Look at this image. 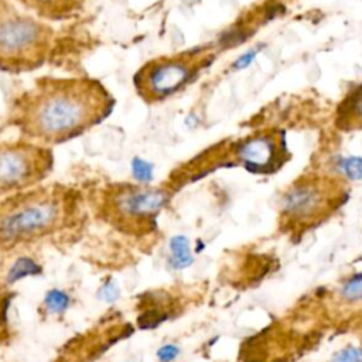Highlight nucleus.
<instances>
[{
  "label": "nucleus",
  "mask_w": 362,
  "mask_h": 362,
  "mask_svg": "<svg viewBox=\"0 0 362 362\" xmlns=\"http://www.w3.org/2000/svg\"><path fill=\"white\" fill-rule=\"evenodd\" d=\"M54 168L51 147L0 139V198L41 184Z\"/></svg>",
  "instance_id": "obj_6"
},
{
  "label": "nucleus",
  "mask_w": 362,
  "mask_h": 362,
  "mask_svg": "<svg viewBox=\"0 0 362 362\" xmlns=\"http://www.w3.org/2000/svg\"><path fill=\"white\" fill-rule=\"evenodd\" d=\"M69 305V297L59 291V290H51L42 303V307L48 311V313H62L68 308Z\"/></svg>",
  "instance_id": "obj_11"
},
{
  "label": "nucleus",
  "mask_w": 362,
  "mask_h": 362,
  "mask_svg": "<svg viewBox=\"0 0 362 362\" xmlns=\"http://www.w3.org/2000/svg\"><path fill=\"white\" fill-rule=\"evenodd\" d=\"M321 192L313 185L294 187L284 197V209L294 218H308L314 215L321 208Z\"/></svg>",
  "instance_id": "obj_8"
},
{
  "label": "nucleus",
  "mask_w": 362,
  "mask_h": 362,
  "mask_svg": "<svg viewBox=\"0 0 362 362\" xmlns=\"http://www.w3.org/2000/svg\"><path fill=\"white\" fill-rule=\"evenodd\" d=\"M174 189L164 185L116 182L93 198L98 218L126 235L144 236L156 229L157 215L170 202Z\"/></svg>",
  "instance_id": "obj_4"
},
{
  "label": "nucleus",
  "mask_w": 362,
  "mask_h": 362,
  "mask_svg": "<svg viewBox=\"0 0 362 362\" xmlns=\"http://www.w3.org/2000/svg\"><path fill=\"white\" fill-rule=\"evenodd\" d=\"M256 52H257V49H250L249 52H246L245 55H242V57L236 61L235 66H238V68H245V66H247V65L253 61Z\"/></svg>",
  "instance_id": "obj_17"
},
{
  "label": "nucleus",
  "mask_w": 362,
  "mask_h": 362,
  "mask_svg": "<svg viewBox=\"0 0 362 362\" xmlns=\"http://www.w3.org/2000/svg\"><path fill=\"white\" fill-rule=\"evenodd\" d=\"M85 218L78 191L35 185L0 198V250H13L79 230Z\"/></svg>",
  "instance_id": "obj_2"
},
{
  "label": "nucleus",
  "mask_w": 362,
  "mask_h": 362,
  "mask_svg": "<svg viewBox=\"0 0 362 362\" xmlns=\"http://www.w3.org/2000/svg\"><path fill=\"white\" fill-rule=\"evenodd\" d=\"M342 297L348 301H359L362 300V274L354 276L349 279L341 291Z\"/></svg>",
  "instance_id": "obj_12"
},
{
  "label": "nucleus",
  "mask_w": 362,
  "mask_h": 362,
  "mask_svg": "<svg viewBox=\"0 0 362 362\" xmlns=\"http://www.w3.org/2000/svg\"><path fill=\"white\" fill-rule=\"evenodd\" d=\"M211 59L206 47L156 57L134 74V89L146 103H160L192 82Z\"/></svg>",
  "instance_id": "obj_5"
},
{
  "label": "nucleus",
  "mask_w": 362,
  "mask_h": 362,
  "mask_svg": "<svg viewBox=\"0 0 362 362\" xmlns=\"http://www.w3.org/2000/svg\"><path fill=\"white\" fill-rule=\"evenodd\" d=\"M178 355V348L174 345H164L157 352V356L161 362H170Z\"/></svg>",
  "instance_id": "obj_16"
},
{
  "label": "nucleus",
  "mask_w": 362,
  "mask_h": 362,
  "mask_svg": "<svg viewBox=\"0 0 362 362\" xmlns=\"http://www.w3.org/2000/svg\"><path fill=\"white\" fill-rule=\"evenodd\" d=\"M113 106L115 98L98 79L42 76L8 103L6 124L21 139L51 147L102 123Z\"/></svg>",
  "instance_id": "obj_1"
},
{
  "label": "nucleus",
  "mask_w": 362,
  "mask_h": 362,
  "mask_svg": "<svg viewBox=\"0 0 362 362\" xmlns=\"http://www.w3.org/2000/svg\"><path fill=\"white\" fill-rule=\"evenodd\" d=\"M16 4L37 16L41 20L62 21L74 17L83 4V0H13Z\"/></svg>",
  "instance_id": "obj_7"
},
{
  "label": "nucleus",
  "mask_w": 362,
  "mask_h": 362,
  "mask_svg": "<svg viewBox=\"0 0 362 362\" xmlns=\"http://www.w3.org/2000/svg\"><path fill=\"white\" fill-rule=\"evenodd\" d=\"M54 28L13 0H0V71L23 74L45 64L54 47Z\"/></svg>",
  "instance_id": "obj_3"
},
{
  "label": "nucleus",
  "mask_w": 362,
  "mask_h": 362,
  "mask_svg": "<svg viewBox=\"0 0 362 362\" xmlns=\"http://www.w3.org/2000/svg\"><path fill=\"white\" fill-rule=\"evenodd\" d=\"M171 250H173L174 262L178 264V267H184L191 263L192 256L189 252V245L184 236H177L173 239Z\"/></svg>",
  "instance_id": "obj_10"
},
{
  "label": "nucleus",
  "mask_w": 362,
  "mask_h": 362,
  "mask_svg": "<svg viewBox=\"0 0 362 362\" xmlns=\"http://www.w3.org/2000/svg\"><path fill=\"white\" fill-rule=\"evenodd\" d=\"M341 168L349 180H352V181L362 180V158L361 157L344 158L341 161Z\"/></svg>",
  "instance_id": "obj_13"
},
{
  "label": "nucleus",
  "mask_w": 362,
  "mask_h": 362,
  "mask_svg": "<svg viewBox=\"0 0 362 362\" xmlns=\"http://www.w3.org/2000/svg\"><path fill=\"white\" fill-rule=\"evenodd\" d=\"M329 362H362V348L346 346L334 354Z\"/></svg>",
  "instance_id": "obj_14"
},
{
  "label": "nucleus",
  "mask_w": 362,
  "mask_h": 362,
  "mask_svg": "<svg viewBox=\"0 0 362 362\" xmlns=\"http://www.w3.org/2000/svg\"><path fill=\"white\" fill-rule=\"evenodd\" d=\"M239 157L249 165L262 167L272 161L273 146L267 139H252L240 146Z\"/></svg>",
  "instance_id": "obj_9"
},
{
  "label": "nucleus",
  "mask_w": 362,
  "mask_h": 362,
  "mask_svg": "<svg viewBox=\"0 0 362 362\" xmlns=\"http://www.w3.org/2000/svg\"><path fill=\"white\" fill-rule=\"evenodd\" d=\"M349 103L351 105H349L348 112L352 115L354 119L362 120V86L352 93Z\"/></svg>",
  "instance_id": "obj_15"
}]
</instances>
